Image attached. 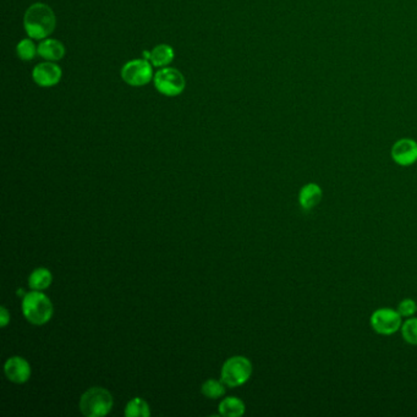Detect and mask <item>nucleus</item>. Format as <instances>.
<instances>
[{"label":"nucleus","instance_id":"7ed1b4c3","mask_svg":"<svg viewBox=\"0 0 417 417\" xmlns=\"http://www.w3.org/2000/svg\"><path fill=\"white\" fill-rule=\"evenodd\" d=\"M111 393L102 387H93L86 391L80 399V410L86 417H103L113 409Z\"/></svg>","mask_w":417,"mask_h":417},{"label":"nucleus","instance_id":"6ab92c4d","mask_svg":"<svg viewBox=\"0 0 417 417\" xmlns=\"http://www.w3.org/2000/svg\"><path fill=\"white\" fill-rule=\"evenodd\" d=\"M402 339L410 344V345H417V318L416 317H410L407 321L402 322Z\"/></svg>","mask_w":417,"mask_h":417},{"label":"nucleus","instance_id":"dca6fc26","mask_svg":"<svg viewBox=\"0 0 417 417\" xmlns=\"http://www.w3.org/2000/svg\"><path fill=\"white\" fill-rule=\"evenodd\" d=\"M125 416L127 417H148L151 416L150 405L141 398H134L127 402L125 407Z\"/></svg>","mask_w":417,"mask_h":417},{"label":"nucleus","instance_id":"9d476101","mask_svg":"<svg viewBox=\"0 0 417 417\" xmlns=\"http://www.w3.org/2000/svg\"><path fill=\"white\" fill-rule=\"evenodd\" d=\"M4 372L11 382L22 384L31 377V366L24 357L14 356L8 359L4 365Z\"/></svg>","mask_w":417,"mask_h":417},{"label":"nucleus","instance_id":"1a4fd4ad","mask_svg":"<svg viewBox=\"0 0 417 417\" xmlns=\"http://www.w3.org/2000/svg\"><path fill=\"white\" fill-rule=\"evenodd\" d=\"M393 161L398 166H410L417 162V142L411 139H402L392 147Z\"/></svg>","mask_w":417,"mask_h":417},{"label":"nucleus","instance_id":"0eeeda50","mask_svg":"<svg viewBox=\"0 0 417 417\" xmlns=\"http://www.w3.org/2000/svg\"><path fill=\"white\" fill-rule=\"evenodd\" d=\"M371 327L375 332L381 336H392L398 331H400L402 324V317L398 310H393L389 307L378 308L375 311L370 320Z\"/></svg>","mask_w":417,"mask_h":417},{"label":"nucleus","instance_id":"9b49d317","mask_svg":"<svg viewBox=\"0 0 417 417\" xmlns=\"http://www.w3.org/2000/svg\"><path fill=\"white\" fill-rule=\"evenodd\" d=\"M323 196L321 187L310 182L302 187L299 194V203L304 211H312L315 207L320 205Z\"/></svg>","mask_w":417,"mask_h":417},{"label":"nucleus","instance_id":"20e7f679","mask_svg":"<svg viewBox=\"0 0 417 417\" xmlns=\"http://www.w3.org/2000/svg\"><path fill=\"white\" fill-rule=\"evenodd\" d=\"M251 375V361L245 356L230 357L221 367V381L228 387H240L250 379Z\"/></svg>","mask_w":417,"mask_h":417},{"label":"nucleus","instance_id":"4468645a","mask_svg":"<svg viewBox=\"0 0 417 417\" xmlns=\"http://www.w3.org/2000/svg\"><path fill=\"white\" fill-rule=\"evenodd\" d=\"M219 414L226 417H240L246 411L245 402L235 397L226 398L219 404Z\"/></svg>","mask_w":417,"mask_h":417},{"label":"nucleus","instance_id":"412c9836","mask_svg":"<svg viewBox=\"0 0 417 417\" xmlns=\"http://www.w3.org/2000/svg\"><path fill=\"white\" fill-rule=\"evenodd\" d=\"M10 322V313L8 312L6 307L3 306L0 308V326L4 328L9 324Z\"/></svg>","mask_w":417,"mask_h":417},{"label":"nucleus","instance_id":"f3484780","mask_svg":"<svg viewBox=\"0 0 417 417\" xmlns=\"http://www.w3.org/2000/svg\"><path fill=\"white\" fill-rule=\"evenodd\" d=\"M16 53L22 61H33L38 56V47H36L32 38H25L16 45Z\"/></svg>","mask_w":417,"mask_h":417},{"label":"nucleus","instance_id":"aec40b11","mask_svg":"<svg viewBox=\"0 0 417 417\" xmlns=\"http://www.w3.org/2000/svg\"><path fill=\"white\" fill-rule=\"evenodd\" d=\"M416 311L417 304L412 299H404L398 306V312L400 313L402 318H410L416 313Z\"/></svg>","mask_w":417,"mask_h":417},{"label":"nucleus","instance_id":"423d86ee","mask_svg":"<svg viewBox=\"0 0 417 417\" xmlns=\"http://www.w3.org/2000/svg\"><path fill=\"white\" fill-rule=\"evenodd\" d=\"M121 77L127 85L141 87L150 84L155 76H153L152 65L148 61L134 59L123 66Z\"/></svg>","mask_w":417,"mask_h":417},{"label":"nucleus","instance_id":"a211bd4d","mask_svg":"<svg viewBox=\"0 0 417 417\" xmlns=\"http://www.w3.org/2000/svg\"><path fill=\"white\" fill-rule=\"evenodd\" d=\"M226 383L216 379H208L202 384V394L210 399H218L226 394Z\"/></svg>","mask_w":417,"mask_h":417},{"label":"nucleus","instance_id":"6e6552de","mask_svg":"<svg viewBox=\"0 0 417 417\" xmlns=\"http://www.w3.org/2000/svg\"><path fill=\"white\" fill-rule=\"evenodd\" d=\"M63 71L61 66L54 61H45L35 66L32 71V77L37 85L40 87H53L58 85L61 80Z\"/></svg>","mask_w":417,"mask_h":417},{"label":"nucleus","instance_id":"2eb2a0df","mask_svg":"<svg viewBox=\"0 0 417 417\" xmlns=\"http://www.w3.org/2000/svg\"><path fill=\"white\" fill-rule=\"evenodd\" d=\"M52 282H53V276L51 271L43 267L36 268L29 278V285L32 290H37V292H42L47 288L51 287Z\"/></svg>","mask_w":417,"mask_h":417},{"label":"nucleus","instance_id":"f03ea898","mask_svg":"<svg viewBox=\"0 0 417 417\" xmlns=\"http://www.w3.org/2000/svg\"><path fill=\"white\" fill-rule=\"evenodd\" d=\"M22 312L26 320L35 324L42 326L49 322L54 313V307L51 299L42 292H27L22 300Z\"/></svg>","mask_w":417,"mask_h":417},{"label":"nucleus","instance_id":"39448f33","mask_svg":"<svg viewBox=\"0 0 417 417\" xmlns=\"http://www.w3.org/2000/svg\"><path fill=\"white\" fill-rule=\"evenodd\" d=\"M153 82L157 91L166 97L179 96L187 87V80L184 75L173 68H163L157 71Z\"/></svg>","mask_w":417,"mask_h":417},{"label":"nucleus","instance_id":"ddd939ff","mask_svg":"<svg viewBox=\"0 0 417 417\" xmlns=\"http://www.w3.org/2000/svg\"><path fill=\"white\" fill-rule=\"evenodd\" d=\"M174 49L171 45H159L152 49L150 61L152 65L156 68H166L174 61Z\"/></svg>","mask_w":417,"mask_h":417},{"label":"nucleus","instance_id":"f257e3e1","mask_svg":"<svg viewBox=\"0 0 417 417\" xmlns=\"http://www.w3.org/2000/svg\"><path fill=\"white\" fill-rule=\"evenodd\" d=\"M56 17L51 6L45 3H35L26 10L24 27L32 40H43L54 32Z\"/></svg>","mask_w":417,"mask_h":417},{"label":"nucleus","instance_id":"f8f14e48","mask_svg":"<svg viewBox=\"0 0 417 417\" xmlns=\"http://www.w3.org/2000/svg\"><path fill=\"white\" fill-rule=\"evenodd\" d=\"M38 56L48 61H59L65 56V47L59 40L45 38L38 45Z\"/></svg>","mask_w":417,"mask_h":417}]
</instances>
